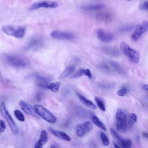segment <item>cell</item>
<instances>
[{
  "label": "cell",
  "mask_w": 148,
  "mask_h": 148,
  "mask_svg": "<svg viewBox=\"0 0 148 148\" xmlns=\"http://www.w3.org/2000/svg\"><path fill=\"white\" fill-rule=\"evenodd\" d=\"M100 137L101 140L103 145L105 146H108L110 144L109 140L106 134L101 132L100 133Z\"/></svg>",
  "instance_id": "cell-28"
},
{
  "label": "cell",
  "mask_w": 148,
  "mask_h": 148,
  "mask_svg": "<svg viewBox=\"0 0 148 148\" xmlns=\"http://www.w3.org/2000/svg\"><path fill=\"white\" fill-rule=\"evenodd\" d=\"M97 34L99 40L103 42H110L112 41L114 38V35L112 33L101 28L97 30Z\"/></svg>",
  "instance_id": "cell-12"
},
{
  "label": "cell",
  "mask_w": 148,
  "mask_h": 148,
  "mask_svg": "<svg viewBox=\"0 0 148 148\" xmlns=\"http://www.w3.org/2000/svg\"><path fill=\"white\" fill-rule=\"evenodd\" d=\"M42 145L38 141L35 143L34 148H42Z\"/></svg>",
  "instance_id": "cell-37"
},
{
  "label": "cell",
  "mask_w": 148,
  "mask_h": 148,
  "mask_svg": "<svg viewBox=\"0 0 148 148\" xmlns=\"http://www.w3.org/2000/svg\"><path fill=\"white\" fill-rule=\"evenodd\" d=\"M109 63L118 73L121 74H123L124 73V70L123 68L118 62L113 61H110L109 62Z\"/></svg>",
  "instance_id": "cell-22"
},
{
  "label": "cell",
  "mask_w": 148,
  "mask_h": 148,
  "mask_svg": "<svg viewBox=\"0 0 148 148\" xmlns=\"http://www.w3.org/2000/svg\"><path fill=\"white\" fill-rule=\"evenodd\" d=\"M113 143L115 148H120V147L114 142H113Z\"/></svg>",
  "instance_id": "cell-42"
},
{
  "label": "cell",
  "mask_w": 148,
  "mask_h": 148,
  "mask_svg": "<svg viewBox=\"0 0 148 148\" xmlns=\"http://www.w3.org/2000/svg\"><path fill=\"white\" fill-rule=\"evenodd\" d=\"M34 77L37 80L36 83L38 86L41 88L48 89L50 84L49 83L50 80L49 79L37 74L35 75Z\"/></svg>",
  "instance_id": "cell-15"
},
{
  "label": "cell",
  "mask_w": 148,
  "mask_h": 148,
  "mask_svg": "<svg viewBox=\"0 0 148 148\" xmlns=\"http://www.w3.org/2000/svg\"><path fill=\"white\" fill-rule=\"evenodd\" d=\"M136 27L134 24H129L124 25L121 27L119 30L121 33L128 32L133 29Z\"/></svg>",
  "instance_id": "cell-27"
},
{
  "label": "cell",
  "mask_w": 148,
  "mask_h": 148,
  "mask_svg": "<svg viewBox=\"0 0 148 148\" xmlns=\"http://www.w3.org/2000/svg\"><path fill=\"white\" fill-rule=\"evenodd\" d=\"M19 104L22 109L26 114L36 118H39L38 115L34 108L29 103L24 101L21 100Z\"/></svg>",
  "instance_id": "cell-11"
},
{
  "label": "cell",
  "mask_w": 148,
  "mask_h": 148,
  "mask_svg": "<svg viewBox=\"0 0 148 148\" xmlns=\"http://www.w3.org/2000/svg\"><path fill=\"white\" fill-rule=\"evenodd\" d=\"M49 148H59L58 146L55 144H52Z\"/></svg>",
  "instance_id": "cell-41"
},
{
  "label": "cell",
  "mask_w": 148,
  "mask_h": 148,
  "mask_svg": "<svg viewBox=\"0 0 148 148\" xmlns=\"http://www.w3.org/2000/svg\"><path fill=\"white\" fill-rule=\"evenodd\" d=\"M110 131L113 138L121 148H131L132 143L130 140L123 138L112 128H110Z\"/></svg>",
  "instance_id": "cell-6"
},
{
  "label": "cell",
  "mask_w": 148,
  "mask_h": 148,
  "mask_svg": "<svg viewBox=\"0 0 148 148\" xmlns=\"http://www.w3.org/2000/svg\"><path fill=\"white\" fill-rule=\"evenodd\" d=\"M50 35L54 39L62 40H72L76 38L75 35L72 33L58 30L53 31Z\"/></svg>",
  "instance_id": "cell-7"
},
{
  "label": "cell",
  "mask_w": 148,
  "mask_h": 148,
  "mask_svg": "<svg viewBox=\"0 0 148 148\" xmlns=\"http://www.w3.org/2000/svg\"><path fill=\"white\" fill-rule=\"evenodd\" d=\"M143 136L148 140V133L143 132L142 133Z\"/></svg>",
  "instance_id": "cell-38"
},
{
  "label": "cell",
  "mask_w": 148,
  "mask_h": 148,
  "mask_svg": "<svg viewBox=\"0 0 148 148\" xmlns=\"http://www.w3.org/2000/svg\"><path fill=\"white\" fill-rule=\"evenodd\" d=\"M127 89L126 87H123L121 89L118 91L117 94L119 96H123L127 94Z\"/></svg>",
  "instance_id": "cell-33"
},
{
  "label": "cell",
  "mask_w": 148,
  "mask_h": 148,
  "mask_svg": "<svg viewBox=\"0 0 148 148\" xmlns=\"http://www.w3.org/2000/svg\"><path fill=\"white\" fill-rule=\"evenodd\" d=\"M14 115L17 119L21 122L25 121V117L23 113L19 110H16L14 112Z\"/></svg>",
  "instance_id": "cell-30"
},
{
  "label": "cell",
  "mask_w": 148,
  "mask_h": 148,
  "mask_svg": "<svg viewBox=\"0 0 148 148\" xmlns=\"http://www.w3.org/2000/svg\"><path fill=\"white\" fill-rule=\"evenodd\" d=\"M0 112L7 122L10 129L14 134H17L19 130L17 126L7 110L5 103L2 102L0 105Z\"/></svg>",
  "instance_id": "cell-5"
},
{
  "label": "cell",
  "mask_w": 148,
  "mask_h": 148,
  "mask_svg": "<svg viewBox=\"0 0 148 148\" xmlns=\"http://www.w3.org/2000/svg\"><path fill=\"white\" fill-rule=\"evenodd\" d=\"M99 20L103 21H108L111 19L110 15L107 13H102L99 14L97 16Z\"/></svg>",
  "instance_id": "cell-29"
},
{
  "label": "cell",
  "mask_w": 148,
  "mask_h": 148,
  "mask_svg": "<svg viewBox=\"0 0 148 148\" xmlns=\"http://www.w3.org/2000/svg\"><path fill=\"white\" fill-rule=\"evenodd\" d=\"M34 108L38 114L47 121L51 123H53L56 122V118L42 106L35 105Z\"/></svg>",
  "instance_id": "cell-4"
},
{
  "label": "cell",
  "mask_w": 148,
  "mask_h": 148,
  "mask_svg": "<svg viewBox=\"0 0 148 148\" xmlns=\"http://www.w3.org/2000/svg\"><path fill=\"white\" fill-rule=\"evenodd\" d=\"M101 51L105 54L112 57H116L119 55V52L116 48L111 46L103 47Z\"/></svg>",
  "instance_id": "cell-16"
},
{
  "label": "cell",
  "mask_w": 148,
  "mask_h": 148,
  "mask_svg": "<svg viewBox=\"0 0 148 148\" xmlns=\"http://www.w3.org/2000/svg\"><path fill=\"white\" fill-rule=\"evenodd\" d=\"M84 75L87 76L89 79H91L92 78V74L90 70L88 69H84Z\"/></svg>",
  "instance_id": "cell-36"
},
{
  "label": "cell",
  "mask_w": 148,
  "mask_h": 148,
  "mask_svg": "<svg viewBox=\"0 0 148 148\" xmlns=\"http://www.w3.org/2000/svg\"><path fill=\"white\" fill-rule=\"evenodd\" d=\"M123 115V113L121 109L120 108H118L116 115V119H121Z\"/></svg>",
  "instance_id": "cell-34"
},
{
  "label": "cell",
  "mask_w": 148,
  "mask_h": 148,
  "mask_svg": "<svg viewBox=\"0 0 148 148\" xmlns=\"http://www.w3.org/2000/svg\"><path fill=\"white\" fill-rule=\"evenodd\" d=\"M75 69V66L71 65L66 67L59 77V79L65 78L72 75Z\"/></svg>",
  "instance_id": "cell-20"
},
{
  "label": "cell",
  "mask_w": 148,
  "mask_h": 148,
  "mask_svg": "<svg viewBox=\"0 0 148 148\" xmlns=\"http://www.w3.org/2000/svg\"><path fill=\"white\" fill-rule=\"evenodd\" d=\"M48 139L47 132L45 130H42L41 132L40 138L38 141L43 146L47 143Z\"/></svg>",
  "instance_id": "cell-23"
},
{
  "label": "cell",
  "mask_w": 148,
  "mask_h": 148,
  "mask_svg": "<svg viewBox=\"0 0 148 148\" xmlns=\"http://www.w3.org/2000/svg\"><path fill=\"white\" fill-rule=\"evenodd\" d=\"M61 84L59 82H57L50 84L48 87V89L53 92H57Z\"/></svg>",
  "instance_id": "cell-26"
},
{
  "label": "cell",
  "mask_w": 148,
  "mask_h": 148,
  "mask_svg": "<svg viewBox=\"0 0 148 148\" xmlns=\"http://www.w3.org/2000/svg\"><path fill=\"white\" fill-rule=\"evenodd\" d=\"M2 31L6 34L20 38L24 36L26 31V28L23 26L15 27L6 25L2 27Z\"/></svg>",
  "instance_id": "cell-1"
},
{
  "label": "cell",
  "mask_w": 148,
  "mask_h": 148,
  "mask_svg": "<svg viewBox=\"0 0 148 148\" xmlns=\"http://www.w3.org/2000/svg\"><path fill=\"white\" fill-rule=\"evenodd\" d=\"M74 60L78 62H80L81 61L80 59L77 57L75 56H74L73 57Z\"/></svg>",
  "instance_id": "cell-39"
},
{
  "label": "cell",
  "mask_w": 148,
  "mask_h": 148,
  "mask_svg": "<svg viewBox=\"0 0 148 148\" xmlns=\"http://www.w3.org/2000/svg\"><path fill=\"white\" fill-rule=\"evenodd\" d=\"M137 116L134 113L130 114L128 116V125L129 128H131L136 121Z\"/></svg>",
  "instance_id": "cell-25"
},
{
  "label": "cell",
  "mask_w": 148,
  "mask_h": 148,
  "mask_svg": "<svg viewBox=\"0 0 148 148\" xmlns=\"http://www.w3.org/2000/svg\"><path fill=\"white\" fill-rule=\"evenodd\" d=\"M91 118L92 121L94 124L101 130L105 131L106 130L105 125L97 116L93 115L92 116Z\"/></svg>",
  "instance_id": "cell-21"
},
{
  "label": "cell",
  "mask_w": 148,
  "mask_h": 148,
  "mask_svg": "<svg viewBox=\"0 0 148 148\" xmlns=\"http://www.w3.org/2000/svg\"><path fill=\"white\" fill-rule=\"evenodd\" d=\"M95 100L99 108L103 111H106L104 101L102 99L98 96H95Z\"/></svg>",
  "instance_id": "cell-24"
},
{
  "label": "cell",
  "mask_w": 148,
  "mask_h": 148,
  "mask_svg": "<svg viewBox=\"0 0 148 148\" xmlns=\"http://www.w3.org/2000/svg\"><path fill=\"white\" fill-rule=\"evenodd\" d=\"M49 129L50 132L55 136L67 141L71 140L70 137L63 132L55 130L51 127H49Z\"/></svg>",
  "instance_id": "cell-19"
},
{
  "label": "cell",
  "mask_w": 148,
  "mask_h": 148,
  "mask_svg": "<svg viewBox=\"0 0 148 148\" xmlns=\"http://www.w3.org/2000/svg\"><path fill=\"white\" fill-rule=\"evenodd\" d=\"M120 47L123 53L127 56L133 63H137L140 59L139 53L135 49L131 48L125 42L122 41L120 44Z\"/></svg>",
  "instance_id": "cell-2"
},
{
  "label": "cell",
  "mask_w": 148,
  "mask_h": 148,
  "mask_svg": "<svg viewBox=\"0 0 148 148\" xmlns=\"http://www.w3.org/2000/svg\"><path fill=\"white\" fill-rule=\"evenodd\" d=\"M92 127V124L89 121L77 125L75 127L76 134L78 136L82 137L85 134L88 132Z\"/></svg>",
  "instance_id": "cell-10"
},
{
  "label": "cell",
  "mask_w": 148,
  "mask_h": 148,
  "mask_svg": "<svg viewBox=\"0 0 148 148\" xmlns=\"http://www.w3.org/2000/svg\"><path fill=\"white\" fill-rule=\"evenodd\" d=\"M115 126L116 130L119 132H124L126 131L127 128V120L125 114L123 113L121 119H116Z\"/></svg>",
  "instance_id": "cell-14"
},
{
  "label": "cell",
  "mask_w": 148,
  "mask_h": 148,
  "mask_svg": "<svg viewBox=\"0 0 148 148\" xmlns=\"http://www.w3.org/2000/svg\"><path fill=\"white\" fill-rule=\"evenodd\" d=\"M105 5L102 3L84 5L81 7V9L85 11H93L100 10L104 8Z\"/></svg>",
  "instance_id": "cell-17"
},
{
  "label": "cell",
  "mask_w": 148,
  "mask_h": 148,
  "mask_svg": "<svg viewBox=\"0 0 148 148\" xmlns=\"http://www.w3.org/2000/svg\"><path fill=\"white\" fill-rule=\"evenodd\" d=\"M6 128V124L2 120H0V132L1 133L3 132Z\"/></svg>",
  "instance_id": "cell-35"
},
{
  "label": "cell",
  "mask_w": 148,
  "mask_h": 148,
  "mask_svg": "<svg viewBox=\"0 0 148 148\" xmlns=\"http://www.w3.org/2000/svg\"><path fill=\"white\" fill-rule=\"evenodd\" d=\"M142 87V88L144 90L148 91V84L143 85Z\"/></svg>",
  "instance_id": "cell-40"
},
{
  "label": "cell",
  "mask_w": 148,
  "mask_h": 148,
  "mask_svg": "<svg viewBox=\"0 0 148 148\" xmlns=\"http://www.w3.org/2000/svg\"><path fill=\"white\" fill-rule=\"evenodd\" d=\"M84 69H80L74 73L71 76L72 78H76L79 77L84 74Z\"/></svg>",
  "instance_id": "cell-32"
},
{
  "label": "cell",
  "mask_w": 148,
  "mask_h": 148,
  "mask_svg": "<svg viewBox=\"0 0 148 148\" xmlns=\"http://www.w3.org/2000/svg\"><path fill=\"white\" fill-rule=\"evenodd\" d=\"M76 94L81 102L85 106L92 110H95L96 109V106L92 101L79 93H77Z\"/></svg>",
  "instance_id": "cell-18"
},
{
  "label": "cell",
  "mask_w": 148,
  "mask_h": 148,
  "mask_svg": "<svg viewBox=\"0 0 148 148\" xmlns=\"http://www.w3.org/2000/svg\"><path fill=\"white\" fill-rule=\"evenodd\" d=\"M41 39L38 37H34L27 42L25 46L26 50H34L39 48L42 45Z\"/></svg>",
  "instance_id": "cell-13"
},
{
  "label": "cell",
  "mask_w": 148,
  "mask_h": 148,
  "mask_svg": "<svg viewBox=\"0 0 148 148\" xmlns=\"http://www.w3.org/2000/svg\"><path fill=\"white\" fill-rule=\"evenodd\" d=\"M148 29V22L147 21H143L138 26L135 31L132 35V40L134 41H137Z\"/></svg>",
  "instance_id": "cell-8"
},
{
  "label": "cell",
  "mask_w": 148,
  "mask_h": 148,
  "mask_svg": "<svg viewBox=\"0 0 148 148\" xmlns=\"http://www.w3.org/2000/svg\"><path fill=\"white\" fill-rule=\"evenodd\" d=\"M6 62L11 66L17 68H23L28 64L27 61L20 56L12 54H6L5 56Z\"/></svg>",
  "instance_id": "cell-3"
},
{
  "label": "cell",
  "mask_w": 148,
  "mask_h": 148,
  "mask_svg": "<svg viewBox=\"0 0 148 148\" xmlns=\"http://www.w3.org/2000/svg\"><path fill=\"white\" fill-rule=\"evenodd\" d=\"M58 5V3L55 1H44L36 2L32 4L29 8V10H34L41 8H55Z\"/></svg>",
  "instance_id": "cell-9"
},
{
  "label": "cell",
  "mask_w": 148,
  "mask_h": 148,
  "mask_svg": "<svg viewBox=\"0 0 148 148\" xmlns=\"http://www.w3.org/2000/svg\"><path fill=\"white\" fill-rule=\"evenodd\" d=\"M138 8L140 10L148 11V1L141 3L139 5Z\"/></svg>",
  "instance_id": "cell-31"
}]
</instances>
